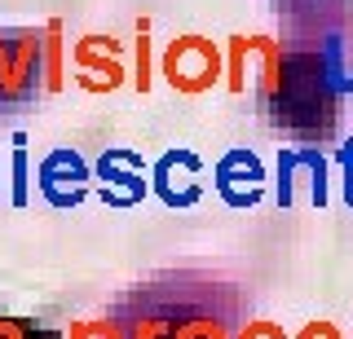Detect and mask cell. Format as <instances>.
I'll return each mask as SVG.
<instances>
[{
  "instance_id": "1",
  "label": "cell",
  "mask_w": 353,
  "mask_h": 339,
  "mask_svg": "<svg viewBox=\"0 0 353 339\" xmlns=\"http://www.w3.org/2000/svg\"><path fill=\"white\" fill-rule=\"evenodd\" d=\"M44 40L36 31H18V36H0V97H22L36 80Z\"/></svg>"
},
{
  "instance_id": "2",
  "label": "cell",
  "mask_w": 353,
  "mask_h": 339,
  "mask_svg": "<svg viewBox=\"0 0 353 339\" xmlns=\"http://www.w3.org/2000/svg\"><path fill=\"white\" fill-rule=\"evenodd\" d=\"M163 71H168V80L181 84V89H203V84L216 75V53L194 36L176 40L168 49V58H163Z\"/></svg>"
}]
</instances>
